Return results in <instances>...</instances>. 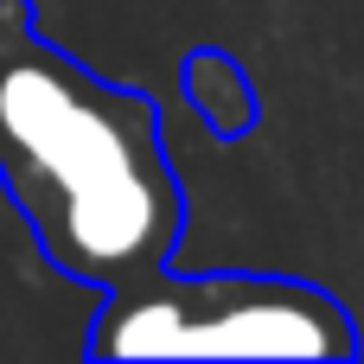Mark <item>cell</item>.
<instances>
[{"label": "cell", "instance_id": "cell-1", "mask_svg": "<svg viewBox=\"0 0 364 364\" xmlns=\"http://www.w3.org/2000/svg\"><path fill=\"white\" fill-rule=\"evenodd\" d=\"M0 192L38 256L96 294L166 269L186 237L154 96L51 45L32 0H0Z\"/></svg>", "mask_w": 364, "mask_h": 364}, {"label": "cell", "instance_id": "cell-2", "mask_svg": "<svg viewBox=\"0 0 364 364\" xmlns=\"http://www.w3.org/2000/svg\"><path fill=\"white\" fill-rule=\"evenodd\" d=\"M83 352L109 358H358V326L339 294L301 275L256 269H154L102 294Z\"/></svg>", "mask_w": 364, "mask_h": 364}, {"label": "cell", "instance_id": "cell-3", "mask_svg": "<svg viewBox=\"0 0 364 364\" xmlns=\"http://www.w3.org/2000/svg\"><path fill=\"white\" fill-rule=\"evenodd\" d=\"M179 90L192 102V115L218 134V141H243L262 122V96L250 83V70L224 51V45H192L179 64Z\"/></svg>", "mask_w": 364, "mask_h": 364}]
</instances>
